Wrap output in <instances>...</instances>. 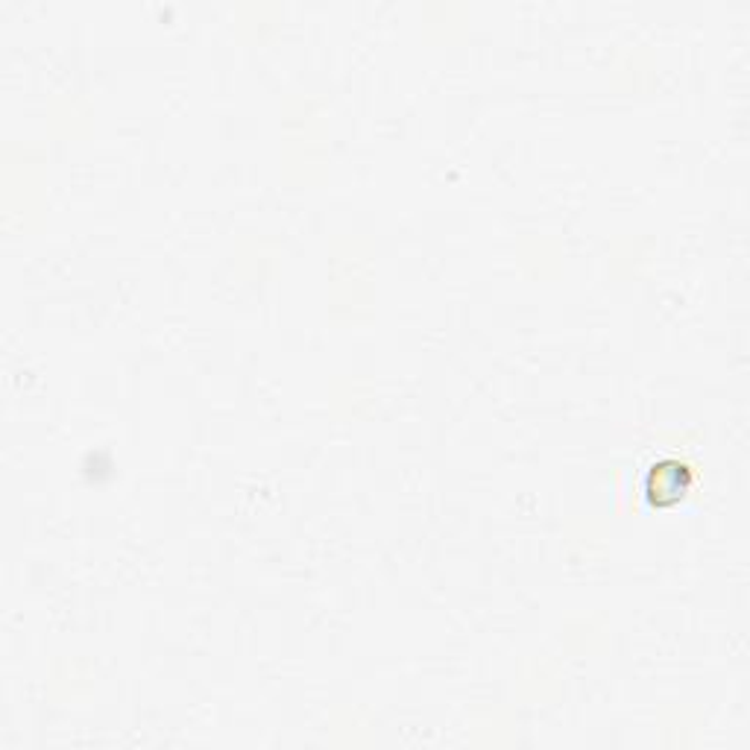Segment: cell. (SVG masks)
Segmentation results:
<instances>
[{"instance_id": "1", "label": "cell", "mask_w": 750, "mask_h": 750, "mask_svg": "<svg viewBox=\"0 0 750 750\" xmlns=\"http://www.w3.org/2000/svg\"><path fill=\"white\" fill-rule=\"evenodd\" d=\"M686 481H689V469L681 467V463H654L649 472L645 493L656 507H668V504L683 502Z\"/></svg>"}]
</instances>
